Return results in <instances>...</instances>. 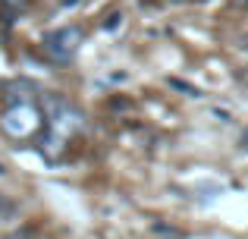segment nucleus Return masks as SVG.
I'll list each match as a JSON object with an SVG mask.
<instances>
[{"instance_id":"obj_1","label":"nucleus","mask_w":248,"mask_h":239,"mask_svg":"<svg viewBox=\"0 0 248 239\" xmlns=\"http://www.w3.org/2000/svg\"><path fill=\"white\" fill-rule=\"evenodd\" d=\"M79 44H82V29L79 25H63V29L44 35V54L57 63H66L76 57Z\"/></svg>"},{"instance_id":"obj_2","label":"nucleus","mask_w":248,"mask_h":239,"mask_svg":"<svg viewBox=\"0 0 248 239\" xmlns=\"http://www.w3.org/2000/svg\"><path fill=\"white\" fill-rule=\"evenodd\" d=\"M3 129H6V135H13V139H29L31 132L41 129V113H38L31 104H16V107H10V111L3 113Z\"/></svg>"},{"instance_id":"obj_3","label":"nucleus","mask_w":248,"mask_h":239,"mask_svg":"<svg viewBox=\"0 0 248 239\" xmlns=\"http://www.w3.org/2000/svg\"><path fill=\"white\" fill-rule=\"evenodd\" d=\"M6 211H13V208H10V202H6V198H3V195H0V217H3V214H6Z\"/></svg>"},{"instance_id":"obj_4","label":"nucleus","mask_w":248,"mask_h":239,"mask_svg":"<svg viewBox=\"0 0 248 239\" xmlns=\"http://www.w3.org/2000/svg\"><path fill=\"white\" fill-rule=\"evenodd\" d=\"M3 3H10V6H19V3H22V0H3Z\"/></svg>"},{"instance_id":"obj_5","label":"nucleus","mask_w":248,"mask_h":239,"mask_svg":"<svg viewBox=\"0 0 248 239\" xmlns=\"http://www.w3.org/2000/svg\"><path fill=\"white\" fill-rule=\"evenodd\" d=\"M245 6H248V0H245Z\"/></svg>"}]
</instances>
